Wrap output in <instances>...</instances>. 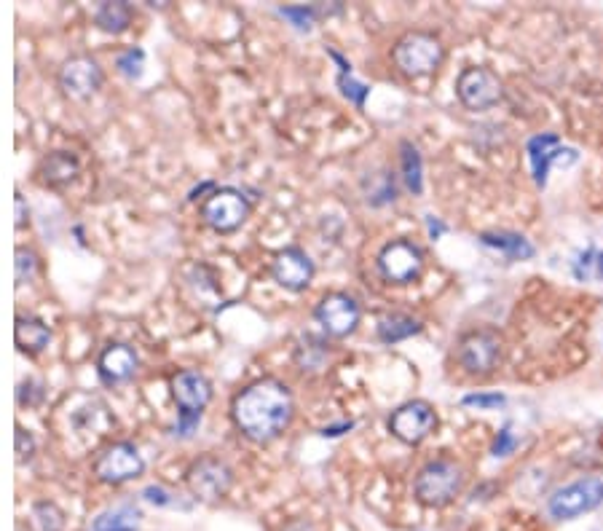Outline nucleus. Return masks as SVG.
I'll list each match as a JSON object with an SVG mask.
<instances>
[{
    "label": "nucleus",
    "instance_id": "obj_32",
    "mask_svg": "<svg viewBox=\"0 0 603 531\" xmlns=\"http://www.w3.org/2000/svg\"><path fill=\"white\" fill-rule=\"evenodd\" d=\"M279 11H282V17L293 19V25L298 27V30H309L311 22H314V14H317V11L306 9V6H287V9Z\"/></svg>",
    "mask_w": 603,
    "mask_h": 531
},
{
    "label": "nucleus",
    "instance_id": "obj_3",
    "mask_svg": "<svg viewBox=\"0 0 603 531\" xmlns=\"http://www.w3.org/2000/svg\"><path fill=\"white\" fill-rule=\"evenodd\" d=\"M464 486V470L451 459H435L416 475V499L427 507H445L459 497Z\"/></svg>",
    "mask_w": 603,
    "mask_h": 531
},
{
    "label": "nucleus",
    "instance_id": "obj_10",
    "mask_svg": "<svg viewBox=\"0 0 603 531\" xmlns=\"http://www.w3.org/2000/svg\"><path fill=\"white\" fill-rule=\"evenodd\" d=\"M603 502L601 478H582V481L563 486L550 497V515L558 521H571L582 513H590Z\"/></svg>",
    "mask_w": 603,
    "mask_h": 531
},
{
    "label": "nucleus",
    "instance_id": "obj_12",
    "mask_svg": "<svg viewBox=\"0 0 603 531\" xmlns=\"http://www.w3.org/2000/svg\"><path fill=\"white\" fill-rule=\"evenodd\" d=\"M314 317L322 325L327 336L346 338L352 336L357 325H360V304L354 301L352 295L346 293H327L314 309Z\"/></svg>",
    "mask_w": 603,
    "mask_h": 531
},
{
    "label": "nucleus",
    "instance_id": "obj_31",
    "mask_svg": "<svg viewBox=\"0 0 603 531\" xmlns=\"http://www.w3.org/2000/svg\"><path fill=\"white\" fill-rule=\"evenodd\" d=\"M14 451H17L19 462H25V459H33L35 440H33V435L25 430V427H17V432H14Z\"/></svg>",
    "mask_w": 603,
    "mask_h": 531
},
{
    "label": "nucleus",
    "instance_id": "obj_4",
    "mask_svg": "<svg viewBox=\"0 0 603 531\" xmlns=\"http://www.w3.org/2000/svg\"><path fill=\"white\" fill-rule=\"evenodd\" d=\"M172 397H175L177 411H180V432L191 435V430L199 424L201 411L210 405L212 384L199 371H180L172 379Z\"/></svg>",
    "mask_w": 603,
    "mask_h": 531
},
{
    "label": "nucleus",
    "instance_id": "obj_8",
    "mask_svg": "<svg viewBox=\"0 0 603 531\" xmlns=\"http://www.w3.org/2000/svg\"><path fill=\"white\" fill-rule=\"evenodd\" d=\"M145 472V462L140 451L134 443L129 440H121V443H113L97 456L94 462V475L100 478L102 483L108 486H121L126 481H134Z\"/></svg>",
    "mask_w": 603,
    "mask_h": 531
},
{
    "label": "nucleus",
    "instance_id": "obj_37",
    "mask_svg": "<svg viewBox=\"0 0 603 531\" xmlns=\"http://www.w3.org/2000/svg\"><path fill=\"white\" fill-rule=\"evenodd\" d=\"M282 531H317V529H314V523L306 521V518H295V521L285 523V529Z\"/></svg>",
    "mask_w": 603,
    "mask_h": 531
},
{
    "label": "nucleus",
    "instance_id": "obj_9",
    "mask_svg": "<svg viewBox=\"0 0 603 531\" xmlns=\"http://www.w3.org/2000/svg\"><path fill=\"white\" fill-rule=\"evenodd\" d=\"M437 427V413L427 400H411L389 416V432L405 446H419Z\"/></svg>",
    "mask_w": 603,
    "mask_h": 531
},
{
    "label": "nucleus",
    "instance_id": "obj_19",
    "mask_svg": "<svg viewBox=\"0 0 603 531\" xmlns=\"http://www.w3.org/2000/svg\"><path fill=\"white\" fill-rule=\"evenodd\" d=\"M14 341H17V349L25 354H41L51 341V330L49 325L38 317H25L19 314L14 320Z\"/></svg>",
    "mask_w": 603,
    "mask_h": 531
},
{
    "label": "nucleus",
    "instance_id": "obj_26",
    "mask_svg": "<svg viewBox=\"0 0 603 531\" xmlns=\"http://www.w3.org/2000/svg\"><path fill=\"white\" fill-rule=\"evenodd\" d=\"M33 526L38 531H62L65 529V513L54 502H35Z\"/></svg>",
    "mask_w": 603,
    "mask_h": 531
},
{
    "label": "nucleus",
    "instance_id": "obj_18",
    "mask_svg": "<svg viewBox=\"0 0 603 531\" xmlns=\"http://www.w3.org/2000/svg\"><path fill=\"white\" fill-rule=\"evenodd\" d=\"M81 172V161L76 153L70 151H51L49 156H43L41 161V177L43 183L51 188H65Z\"/></svg>",
    "mask_w": 603,
    "mask_h": 531
},
{
    "label": "nucleus",
    "instance_id": "obj_33",
    "mask_svg": "<svg viewBox=\"0 0 603 531\" xmlns=\"http://www.w3.org/2000/svg\"><path fill=\"white\" fill-rule=\"evenodd\" d=\"M464 405H478V408H486V411H491V408H499V405H504V397L502 395H467L464 397Z\"/></svg>",
    "mask_w": 603,
    "mask_h": 531
},
{
    "label": "nucleus",
    "instance_id": "obj_30",
    "mask_svg": "<svg viewBox=\"0 0 603 531\" xmlns=\"http://www.w3.org/2000/svg\"><path fill=\"white\" fill-rule=\"evenodd\" d=\"M338 86H341V92H344L346 97H349V100L357 105V108H362V105H365V97H368L370 86L360 84V81H354L352 76L338 78Z\"/></svg>",
    "mask_w": 603,
    "mask_h": 531
},
{
    "label": "nucleus",
    "instance_id": "obj_17",
    "mask_svg": "<svg viewBox=\"0 0 603 531\" xmlns=\"http://www.w3.org/2000/svg\"><path fill=\"white\" fill-rule=\"evenodd\" d=\"M563 153L569 156V148H561V140L555 135H536L528 143V159H531V169H534L536 186H545L550 164L563 161Z\"/></svg>",
    "mask_w": 603,
    "mask_h": 531
},
{
    "label": "nucleus",
    "instance_id": "obj_24",
    "mask_svg": "<svg viewBox=\"0 0 603 531\" xmlns=\"http://www.w3.org/2000/svg\"><path fill=\"white\" fill-rule=\"evenodd\" d=\"M480 239H483V245L496 247V250H502L507 258H515V261H526V258L534 255V247L528 245L526 239L518 234H504V231H499V234H483Z\"/></svg>",
    "mask_w": 603,
    "mask_h": 531
},
{
    "label": "nucleus",
    "instance_id": "obj_38",
    "mask_svg": "<svg viewBox=\"0 0 603 531\" xmlns=\"http://www.w3.org/2000/svg\"><path fill=\"white\" fill-rule=\"evenodd\" d=\"M344 430H352V422L341 424V427H325V430H322V435H325V438H335V435H341Z\"/></svg>",
    "mask_w": 603,
    "mask_h": 531
},
{
    "label": "nucleus",
    "instance_id": "obj_27",
    "mask_svg": "<svg viewBox=\"0 0 603 531\" xmlns=\"http://www.w3.org/2000/svg\"><path fill=\"white\" fill-rule=\"evenodd\" d=\"M574 274L579 279H603V253L601 250H587L574 263Z\"/></svg>",
    "mask_w": 603,
    "mask_h": 531
},
{
    "label": "nucleus",
    "instance_id": "obj_29",
    "mask_svg": "<svg viewBox=\"0 0 603 531\" xmlns=\"http://www.w3.org/2000/svg\"><path fill=\"white\" fill-rule=\"evenodd\" d=\"M17 285H25L30 279L35 277V271H38V255L33 250H25V247H19L17 250Z\"/></svg>",
    "mask_w": 603,
    "mask_h": 531
},
{
    "label": "nucleus",
    "instance_id": "obj_6",
    "mask_svg": "<svg viewBox=\"0 0 603 531\" xmlns=\"http://www.w3.org/2000/svg\"><path fill=\"white\" fill-rule=\"evenodd\" d=\"M250 212L252 204L236 188H215L210 199L201 204V218L218 234H231L239 226H244Z\"/></svg>",
    "mask_w": 603,
    "mask_h": 531
},
{
    "label": "nucleus",
    "instance_id": "obj_20",
    "mask_svg": "<svg viewBox=\"0 0 603 531\" xmlns=\"http://www.w3.org/2000/svg\"><path fill=\"white\" fill-rule=\"evenodd\" d=\"M94 25L105 30V33H124L126 27L132 25V6L124 3V0H108V3H100L97 11H94Z\"/></svg>",
    "mask_w": 603,
    "mask_h": 531
},
{
    "label": "nucleus",
    "instance_id": "obj_11",
    "mask_svg": "<svg viewBox=\"0 0 603 531\" xmlns=\"http://www.w3.org/2000/svg\"><path fill=\"white\" fill-rule=\"evenodd\" d=\"M502 357V338L494 330H472L459 341L456 360L467 373H491Z\"/></svg>",
    "mask_w": 603,
    "mask_h": 531
},
{
    "label": "nucleus",
    "instance_id": "obj_39",
    "mask_svg": "<svg viewBox=\"0 0 603 531\" xmlns=\"http://www.w3.org/2000/svg\"><path fill=\"white\" fill-rule=\"evenodd\" d=\"M427 223H429V231H432V236H437L440 231H443V226H440V223H435L432 218H427Z\"/></svg>",
    "mask_w": 603,
    "mask_h": 531
},
{
    "label": "nucleus",
    "instance_id": "obj_34",
    "mask_svg": "<svg viewBox=\"0 0 603 531\" xmlns=\"http://www.w3.org/2000/svg\"><path fill=\"white\" fill-rule=\"evenodd\" d=\"M143 497L148 502H153V505H172V494L167 489H161V486H148L143 491Z\"/></svg>",
    "mask_w": 603,
    "mask_h": 531
},
{
    "label": "nucleus",
    "instance_id": "obj_36",
    "mask_svg": "<svg viewBox=\"0 0 603 531\" xmlns=\"http://www.w3.org/2000/svg\"><path fill=\"white\" fill-rule=\"evenodd\" d=\"M14 204H17V228H25V223L30 220V218H27V215H30V210L25 207V196L17 194Z\"/></svg>",
    "mask_w": 603,
    "mask_h": 531
},
{
    "label": "nucleus",
    "instance_id": "obj_25",
    "mask_svg": "<svg viewBox=\"0 0 603 531\" xmlns=\"http://www.w3.org/2000/svg\"><path fill=\"white\" fill-rule=\"evenodd\" d=\"M295 360L301 365V371H322L327 363V346L319 338L306 336L295 349Z\"/></svg>",
    "mask_w": 603,
    "mask_h": 531
},
{
    "label": "nucleus",
    "instance_id": "obj_22",
    "mask_svg": "<svg viewBox=\"0 0 603 531\" xmlns=\"http://www.w3.org/2000/svg\"><path fill=\"white\" fill-rule=\"evenodd\" d=\"M137 526H140V510L132 505H121L97 515L92 531H137Z\"/></svg>",
    "mask_w": 603,
    "mask_h": 531
},
{
    "label": "nucleus",
    "instance_id": "obj_28",
    "mask_svg": "<svg viewBox=\"0 0 603 531\" xmlns=\"http://www.w3.org/2000/svg\"><path fill=\"white\" fill-rule=\"evenodd\" d=\"M116 68L124 73L126 78H140L143 76V68H145V51L143 49H126L118 54L116 59Z\"/></svg>",
    "mask_w": 603,
    "mask_h": 531
},
{
    "label": "nucleus",
    "instance_id": "obj_16",
    "mask_svg": "<svg viewBox=\"0 0 603 531\" xmlns=\"http://www.w3.org/2000/svg\"><path fill=\"white\" fill-rule=\"evenodd\" d=\"M137 352L129 344H108L97 360V373L105 384H121L137 373Z\"/></svg>",
    "mask_w": 603,
    "mask_h": 531
},
{
    "label": "nucleus",
    "instance_id": "obj_14",
    "mask_svg": "<svg viewBox=\"0 0 603 531\" xmlns=\"http://www.w3.org/2000/svg\"><path fill=\"white\" fill-rule=\"evenodd\" d=\"M105 73H102L100 62L86 54L70 57L59 68V89L70 97V100H89L92 94L100 92Z\"/></svg>",
    "mask_w": 603,
    "mask_h": 531
},
{
    "label": "nucleus",
    "instance_id": "obj_7",
    "mask_svg": "<svg viewBox=\"0 0 603 531\" xmlns=\"http://www.w3.org/2000/svg\"><path fill=\"white\" fill-rule=\"evenodd\" d=\"M378 271L392 285H411L424 271V253L408 239H394L378 253Z\"/></svg>",
    "mask_w": 603,
    "mask_h": 531
},
{
    "label": "nucleus",
    "instance_id": "obj_15",
    "mask_svg": "<svg viewBox=\"0 0 603 531\" xmlns=\"http://www.w3.org/2000/svg\"><path fill=\"white\" fill-rule=\"evenodd\" d=\"M271 277L279 287H285L290 293H301L314 279V261L301 247H285L271 261Z\"/></svg>",
    "mask_w": 603,
    "mask_h": 531
},
{
    "label": "nucleus",
    "instance_id": "obj_21",
    "mask_svg": "<svg viewBox=\"0 0 603 531\" xmlns=\"http://www.w3.org/2000/svg\"><path fill=\"white\" fill-rule=\"evenodd\" d=\"M376 330L384 344H397V341H405V338L421 333V322L408 317V314H386L378 320Z\"/></svg>",
    "mask_w": 603,
    "mask_h": 531
},
{
    "label": "nucleus",
    "instance_id": "obj_35",
    "mask_svg": "<svg viewBox=\"0 0 603 531\" xmlns=\"http://www.w3.org/2000/svg\"><path fill=\"white\" fill-rule=\"evenodd\" d=\"M512 448H515V438H512V432L510 430L499 432V438H496V443H494V454L507 456Z\"/></svg>",
    "mask_w": 603,
    "mask_h": 531
},
{
    "label": "nucleus",
    "instance_id": "obj_1",
    "mask_svg": "<svg viewBox=\"0 0 603 531\" xmlns=\"http://www.w3.org/2000/svg\"><path fill=\"white\" fill-rule=\"evenodd\" d=\"M293 413V392L279 379L252 381L231 403V419L236 430L252 443H268L279 438L293 422Z\"/></svg>",
    "mask_w": 603,
    "mask_h": 531
},
{
    "label": "nucleus",
    "instance_id": "obj_13",
    "mask_svg": "<svg viewBox=\"0 0 603 531\" xmlns=\"http://www.w3.org/2000/svg\"><path fill=\"white\" fill-rule=\"evenodd\" d=\"M456 94L464 108L488 110L502 100V81L494 70L467 68L461 70L459 81H456Z\"/></svg>",
    "mask_w": 603,
    "mask_h": 531
},
{
    "label": "nucleus",
    "instance_id": "obj_5",
    "mask_svg": "<svg viewBox=\"0 0 603 531\" xmlns=\"http://www.w3.org/2000/svg\"><path fill=\"white\" fill-rule=\"evenodd\" d=\"M185 483L201 502H220L234 486V470L218 456H201L185 472Z\"/></svg>",
    "mask_w": 603,
    "mask_h": 531
},
{
    "label": "nucleus",
    "instance_id": "obj_23",
    "mask_svg": "<svg viewBox=\"0 0 603 531\" xmlns=\"http://www.w3.org/2000/svg\"><path fill=\"white\" fill-rule=\"evenodd\" d=\"M400 161H402V180H405V188L411 194L419 196L421 188H424V167H421V153L419 148L408 140L400 143Z\"/></svg>",
    "mask_w": 603,
    "mask_h": 531
},
{
    "label": "nucleus",
    "instance_id": "obj_2",
    "mask_svg": "<svg viewBox=\"0 0 603 531\" xmlns=\"http://www.w3.org/2000/svg\"><path fill=\"white\" fill-rule=\"evenodd\" d=\"M392 59L402 76L408 78H424L432 76L445 59L443 41L432 33H421V30H411L405 33L400 41L394 43Z\"/></svg>",
    "mask_w": 603,
    "mask_h": 531
}]
</instances>
